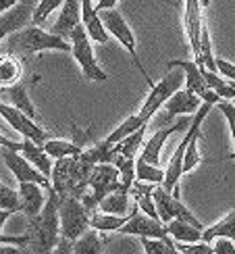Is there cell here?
<instances>
[{"instance_id": "obj_1", "label": "cell", "mask_w": 235, "mask_h": 254, "mask_svg": "<svg viewBox=\"0 0 235 254\" xmlns=\"http://www.w3.org/2000/svg\"><path fill=\"white\" fill-rule=\"evenodd\" d=\"M59 194L48 190V200L44 210L36 217H27L23 254H52L60 242V221H59Z\"/></svg>"}, {"instance_id": "obj_2", "label": "cell", "mask_w": 235, "mask_h": 254, "mask_svg": "<svg viewBox=\"0 0 235 254\" xmlns=\"http://www.w3.org/2000/svg\"><path fill=\"white\" fill-rule=\"evenodd\" d=\"M94 167L90 161L79 154V156H67V158H57L55 167H52V190L59 194V198L75 196L81 198L90 188V177Z\"/></svg>"}, {"instance_id": "obj_3", "label": "cell", "mask_w": 235, "mask_h": 254, "mask_svg": "<svg viewBox=\"0 0 235 254\" xmlns=\"http://www.w3.org/2000/svg\"><path fill=\"white\" fill-rule=\"evenodd\" d=\"M4 52L17 57H27L36 55V52L44 50H60V52H71V42L60 38L59 34L44 31L40 25H25L10 36L4 38Z\"/></svg>"}, {"instance_id": "obj_4", "label": "cell", "mask_w": 235, "mask_h": 254, "mask_svg": "<svg viewBox=\"0 0 235 254\" xmlns=\"http://www.w3.org/2000/svg\"><path fill=\"white\" fill-rule=\"evenodd\" d=\"M121 188V173L115 163H98L94 167L92 177H90V188L79 200L85 204V208L94 213L98 210L102 200L113 194L115 190Z\"/></svg>"}, {"instance_id": "obj_5", "label": "cell", "mask_w": 235, "mask_h": 254, "mask_svg": "<svg viewBox=\"0 0 235 254\" xmlns=\"http://www.w3.org/2000/svg\"><path fill=\"white\" fill-rule=\"evenodd\" d=\"M59 221H60V238L69 242L79 240L85 231L92 229V213L75 196H67L59 200Z\"/></svg>"}, {"instance_id": "obj_6", "label": "cell", "mask_w": 235, "mask_h": 254, "mask_svg": "<svg viewBox=\"0 0 235 254\" xmlns=\"http://www.w3.org/2000/svg\"><path fill=\"white\" fill-rule=\"evenodd\" d=\"M98 13H100V19H102V23H104L106 31H109V34H111L115 40H119V44H121L127 52H129V57L133 59L137 71H140L142 75H144V79H146V83H148V88H152V86H154V81H152V77H150V73L146 71L142 59L137 57V40H135V36H133L131 27L127 25L125 17L121 15V10L109 8V10H98Z\"/></svg>"}, {"instance_id": "obj_7", "label": "cell", "mask_w": 235, "mask_h": 254, "mask_svg": "<svg viewBox=\"0 0 235 254\" xmlns=\"http://www.w3.org/2000/svg\"><path fill=\"white\" fill-rule=\"evenodd\" d=\"M183 86H185V73H183V69H179V67L169 69L167 75L150 88V94H148V98L142 104V111L137 115H140L146 123H150L152 117L158 113V109H163L167 104V100L173 96L177 90L183 88Z\"/></svg>"}, {"instance_id": "obj_8", "label": "cell", "mask_w": 235, "mask_h": 254, "mask_svg": "<svg viewBox=\"0 0 235 254\" xmlns=\"http://www.w3.org/2000/svg\"><path fill=\"white\" fill-rule=\"evenodd\" d=\"M92 38L88 36L83 23L75 27V31L71 34V55L75 57V61L79 63V67L83 71V75L90 81H106L109 79V73H104L98 65V61L94 57V48H92Z\"/></svg>"}, {"instance_id": "obj_9", "label": "cell", "mask_w": 235, "mask_h": 254, "mask_svg": "<svg viewBox=\"0 0 235 254\" xmlns=\"http://www.w3.org/2000/svg\"><path fill=\"white\" fill-rule=\"evenodd\" d=\"M152 198H154V204H156V210H158V217H160V221H163L165 225L171 223L173 219H183V221H187V223L204 229V225H202L200 221L196 219V215L191 213V210L183 202H181L179 196H175L173 192L165 190L163 184L154 188Z\"/></svg>"}, {"instance_id": "obj_10", "label": "cell", "mask_w": 235, "mask_h": 254, "mask_svg": "<svg viewBox=\"0 0 235 254\" xmlns=\"http://www.w3.org/2000/svg\"><path fill=\"white\" fill-rule=\"evenodd\" d=\"M0 117H2L17 133H21L25 137V140H31L36 144H44L46 140H50V135L42 129V127L29 117V115H25L23 111H19L15 107H10V104L2 102L0 104Z\"/></svg>"}, {"instance_id": "obj_11", "label": "cell", "mask_w": 235, "mask_h": 254, "mask_svg": "<svg viewBox=\"0 0 235 254\" xmlns=\"http://www.w3.org/2000/svg\"><path fill=\"white\" fill-rule=\"evenodd\" d=\"M167 67H169V69H173V67L183 69V73H185V88H189L191 92H196L204 102H212V104L217 107V104L223 100L219 94L208 86L204 73H202L200 65H198L194 59H191V61H169Z\"/></svg>"}, {"instance_id": "obj_12", "label": "cell", "mask_w": 235, "mask_h": 254, "mask_svg": "<svg viewBox=\"0 0 235 254\" xmlns=\"http://www.w3.org/2000/svg\"><path fill=\"white\" fill-rule=\"evenodd\" d=\"M0 156L4 158L6 167L10 169V173H13V175L17 177V182H19V184L34 182V184L44 186L46 190H50V188H52V182H50V179H48L44 173H42L34 163H29L23 154H19V152H15V150H8V148H2V152H0Z\"/></svg>"}, {"instance_id": "obj_13", "label": "cell", "mask_w": 235, "mask_h": 254, "mask_svg": "<svg viewBox=\"0 0 235 254\" xmlns=\"http://www.w3.org/2000/svg\"><path fill=\"white\" fill-rule=\"evenodd\" d=\"M204 104L196 92H191L189 88H181L177 90L173 96H171L165 104V115L160 119L158 125H167L169 121H173L175 117H189V115H196L200 111V107Z\"/></svg>"}, {"instance_id": "obj_14", "label": "cell", "mask_w": 235, "mask_h": 254, "mask_svg": "<svg viewBox=\"0 0 235 254\" xmlns=\"http://www.w3.org/2000/svg\"><path fill=\"white\" fill-rule=\"evenodd\" d=\"M119 234L137 236V238H156V240H167L169 238L167 225L163 223V221L146 215V213H142V210H137V213L127 221V223L119 229Z\"/></svg>"}, {"instance_id": "obj_15", "label": "cell", "mask_w": 235, "mask_h": 254, "mask_svg": "<svg viewBox=\"0 0 235 254\" xmlns=\"http://www.w3.org/2000/svg\"><path fill=\"white\" fill-rule=\"evenodd\" d=\"M208 0H183L185 10H183V29L189 40L191 55L194 59H200V38H202V27H204V17H202V6Z\"/></svg>"}, {"instance_id": "obj_16", "label": "cell", "mask_w": 235, "mask_h": 254, "mask_svg": "<svg viewBox=\"0 0 235 254\" xmlns=\"http://www.w3.org/2000/svg\"><path fill=\"white\" fill-rule=\"evenodd\" d=\"M189 119L183 117V119H179L175 121V125H169V127H160V129H156L150 137L146 140L144 148H142V154L140 158H144L146 163H150V165H160V154H163V148H165V142L169 140L173 133L177 131H183L189 127Z\"/></svg>"}, {"instance_id": "obj_17", "label": "cell", "mask_w": 235, "mask_h": 254, "mask_svg": "<svg viewBox=\"0 0 235 254\" xmlns=\"http://www.w3.org/2000/svg\"><path fill=\"white\" fill-rule=\"evenodd\" d=\"M81 0H65L60 6V13L57 23L52 25V34H59L60 38L71 40V34L77 25H81Z\"/></svg>"}, {"instance_id": "obj_18", "label": "cell", "mask_w": 235, "mask_h": 254, "mask_svg": "<svg viewBox=\"0 0 235 254\" xmlns=\"http://www.w3.org/2000/svg\"><path fill=\"white\" fill-rule=\"evenodd\" d=\"M17 190L21 196V204H23V213L27 217H36L44 210L46 198H44V192H42V190H46L44 186L34 184V182H25V184H19Z\"/></svg>"}, {"instance_id": "obj_19", "label": "cell", "mask_w": 235, "mask_h": 254, "mask_svg": "<svg viewBox=\"0 0 235 254\" xmlns=\"http://www.w3.org/2000/svg\"><path fill=\"white\" fill-rule=\"evenodd\" d=\"M81 23L88 31V36L96 42H100V44H106L109 42V31H106L102 19H100V13L96 10L94 6V0H81Z\"/></svg>"}, {"instance_id": "obj_20", "label": "cell", "mask_w": 235, "mask_h": 254, "mask_svg": "<svg viewBox=\"0 0 235 254\" xmlns=\"http://www.w3.org/2000/svg\"><path fill=\"white\" fill-rule=\"evenodd\" d=\"M0 98H2V102L10 104V107L23 111L25 115H29L31 119L36 117V107H34V102L29 100L27 86H25L23 79H21L19 83H15V86H8V88L0 90Z\"/></svg>"}, {"instance_id": "obj_21", "label": "cell", "mask_w": 235, "mask_h": 254, "mask_svg": "<svg viewBox=\"0 0 235 254\" xmlns=\"http://www.w3.org/2000/svg\"><path fill=\"white\" fill-rule=\"evenodd\" d=\"M23 79V63L17 55H0V90L15 86Z\"/></svg>"}, {"instance_id": "obj_22", "label": "cell", "mask_w": 235, "mask_h": 254, "mask_svg": "<svg viewBox=\"0 0 235 254\" xmlns=\"http://www.w3.org/2000/svg\"><path fill=\"white\" fill-rule=\"evenodd\" d=\"M15 152H19V154H23L29 163H34L42 173H44L48 179H50V175H52V161H50V156L46 154V150L42 148L40 144H36V142H31V140H25V142H19V150H15Z\"/></svg>"}, {"instance_id": "obj_23", "label": "cell", "mask_w": 235, "mask_h": 254, "mask_svg": "<svg viewBox=\"0 0 235 254\" xmlns=\"http://www.w3.org/2000/svg\"><path fill=\"white\" fill-rule=\"evenodd\" d=\"M106 236L104 231H98V229H88L85 234L73 242V252L75 254H102L104 252V246H106Z\"/></svg>"}, {"instance_id": "obj_24", "label": "cell", "mask_w": 235, "mask_h": 254, "mask_svg": "<svg viewBox=\"0 0 235 254\" xmlns=\"http://www.w3.org/2000/svg\"><path fill=\"white\" fill-rule=\"evenodd\" d=\"M217 238H227L235 242V208L229 210L223 219H219L217 223H212L210 227H204V231H202V240L204 242L212 244Z\"/></svg>"}, {"instance_id": "obj_25", "label": "cell", "mask_w": 235, "mask_h": 254, "mask_svg": "<svg viewBox=\"0 0 235 254\" xmlns=\"http://www.w3.org/2000/svg\"><path fill=\"white\" fill-rule=\"evenodd\" d=\"M167 231L175 242H200L204 229L191 225L183 219H173L171 223H167Z\"/></svg>"}, {"instance_id": "obj_26", "label": "cell", "mask_w": 235, "mask_h": 254, "mask_svg": "<svg viewBox=\"0 0 235 254\" xmlns=\"http://www.w3.org/2000/svg\"><path fill=\"white\" fill-rule=\"evenodd\" d=\"M42 148L46 150L50 158H67V156H79L83 152V148L77 146L75 142H67V140H55L50 137L42 144Z\"/></svg>"}, {"instance_id": "obj_27", "label": "cell", "mask_w": 235, "mask_h": 254, "mask_svg": "<svg viewBox=\"0 0 235 254\" xmlns=\"http://www.w3.org/2000/svg\"><path fill=\"white\" fill-rule=\"evenodd\" d=\"M148 123L140 117V115H131V117H127L119 127H117V129L109 135V137H106V140H102L106 146H115L117 142H121V140H125V137L127 135H131L133 131H137V129H142V127H146Z\"/></svg>"}, {"instance_id": "obj_28", "label": "cell", "mask_w": 235, "mask_h": 254, "mask_svg": "<svg viewBox=\"0 0 235 254\" xmlns=\"http://www.w3.org/2000/svg\"><path fill=\"white\" fill-rule=\"evenodd\" d=\"M131 217H117V215H109L102 213V210H94L92 213V227L104 231V234H111V231H119Z\"/></svg>"}, {"instance_id": "obj_29", "label": "cell", "mask_w": 235, "mask_h": 254, "mask_svg": "<svg viewBox=\"0 0 235 254\" xmlns=\"http://www.w3.org/2000/svg\"><path fill=\"white\" fill-rule=\"evenodd\" d=\"M135 179L137 182H146V184H156L160 186L165 182V171L160 169L158 165H150L146 163L144 158L137 156V163H135Z\"/></svg>"}, {"instance_id": "obj_30", "label": "cell", "mask_w": 235, "mask_h": 254, "mask_svg": "<svg viewBox=\"0 0 235 254\" xmlns=\"http://www.w3.org/2000/svg\"><path fill=\"white\" fill-rule=\"evenodd\" d=\"M148 127V125H146ZM146 127H142V129L133 131L131 135H127L125 140L117 142L113 146V152L115 154H123V156H129V158H135L137 156V150H140V146L144 142V135H146Z\"/></svg>"}, {"instance_id": "obj_31", "label": "cell", "mask_w": 235, "mask_h": 254, "mask_svg": "<svg viewBox=\"0 0 235 254\" xmlns=\"http://www.w3.org/2000/svg\"><path fill=\"white\" fill-rule=\"evenodd\" d=\"M113 163L117 165V169H119V173H121V190L129 192L133 182H135V163H137V158H129V156H123V154H115Z\"/></svg>"}, {"instance_id": "obj_32", "label": "cell", "mask_w": 235, "mask_h": 254, "mask_svg": "<svg viewBox=\"0 0 235 254\" xmlns=\"http://www.w3.org/2000/svg\"><path fill=\"white\" fill-rule=\"evenodd\" d=\"M140 240L146 254H181L175 246V240L171 236L167 240H156V238H140Z\"/></svg>"}, {"instance_id": "obj_33", "label": "cell", "mask_w": 235, "mask_h": 254, "mask_svg": "<svg viewBox=\"0 0 235 254\" xmlns=\"http://www.w3.org/2000/svg\"><path fill=\"white\" fill-rule=\"evenodd\" d=\"M0 208L10 210V213H23V204H21L19 190H13L8 186L0 188Z\"/></svg>"}, {"instance_id": "obj_34", "label": "cell", "mask_w": 235, "mask_h": 254, "mask_svg": "<svg viewBox=\"0 0 235 254\" xmlns=\"http://www.w3.org/2000/svg\"><path fill=\"white\" fill-rule=\"evenodd\" d=\"M65 0H40L36 10H34V19H31V25H42L44 21L50 17L52 10H57L59 6H62Z\"/></svg>"}, {"instance_id": "obj_35", "label": "cell", "mask_w": 235, "mask_h": 254, "mask_svg": "<svg viewBox=\"0 0 235 254\" xmlns=\"http://www.w3.org/2000/svg\"><path fill=\"white\" fill-rule=\"evenodd\" d=\"M175 246L181 254H217L215 252V246L210 242H175Z\"/></svg>"}, {"instance_id": "obj_36", "label": "cell", "mask_w": 235, "mask_h": 254, "mask_svg": "<svg viewBox=\"0 0 235 254\" xmlns=\"http://www.w3.org/2000/svg\"><path fill=\"white\" fill-rule=\"evenodd\" d=\"M217 109L223 113V117L227 119V125H229V131H231V140H233V152L229 158H235V102L231 100H221L217 104Z\"/></svg>"}, {"instance_id": "obj_37", "label": "cell", "mask_w": 235, "mask_h": 254, "mask_svg": "<svg viewBox=\"0 0 235 254\" xmlns=\"http://www.w3.org/2000/svg\"><path fill=\"white\" fill-rule=\"evenodd\" d=\"M215 246V252L217 254H235V242L233 240H227V238H217L212 242Z\"/></svg>"}, {"instance_id": "obj_38", "label": "cell", "mask_w": 235, "mask_h": 254, "mask_svg": "<svg viewBox=\"0 0 235 254\" xmlns=\"http://www.w3.org/2000/svg\"><path fill=\"white\" fill-rule=\"evenodd\" d=\"M217 71H219L225 79L235 81V65H233V63H229V61H225V59H217Z\"/></svg>"}, {"instance_id": "obj_39", "label": "cell", "mask_w": 235, "mask_h": 254, "mask_svg": "<svg viewBox=\"0 0 235 254\" xmlns=\"http://www.w3.org/2000/svg\"><path fill=\"white\" fill-rule=\"evenodd\" d=\"M52 254H75V252H73V242L60 238V242L57 244V248H55V252H52Z\"/></svg>"}, {"instance_id": "obj_40", "label": "cell", "mask_w": 235, "mask_h": 254, "mask_svg": "<svg viewBox=\"0 0 235 254\" xmlns=\"http://www.w3.org/2000/svg\"><path fill=\"white\" fill-rule=\"evenodd\" d=\"M119 0H96V10H109V8H115Z\"/></svg>"}, {"instance_id": "obj_41", "label": "cell", "mask_w": 235, "mask_h": 254, "mask_svg": "<svg viewBox=\"0 0 235 254\" xmlns=\"http://www.w3.org/2000/svg\"><path fill=\"white\" fill-rule=\"evenodd\" d=\"M0 148H8V150H19V142H13L0 133Z\"/></svg>"}, {"instance_id": "obj_42", "label": "cell", "mask_w": 235, "mask_h": 254, "mask_svg": "<svg viewBox=\"0 0 235 254\" xmlns=\"http://www.w3.org/2000/svg\"><path fill=\"white\" fill-rule=\"evenodd\" d=\"M0 254H23V250L13 244H0Z\"/></svg>"}, {"instance_id": "obj_43", "label": "cell", "mask_w": 235, "mask_h": 254, "mask_svg": "<svg viewBox=\"0 0 235 254\" xmlns=\"http://www.w3.org/2000/svg\"><path fill=\"white\" fill-rule=\"evenodd\" d=\"M17 4H19V0H0V15H4L6 10H10Z\"/></svg>"}, {"instance_id": "obj_44", "label": "cell", "mask_w": 235, "mask_h": 254, "mask_svg": "<svg viewBox=\"0 0 235 254\" xmlns=\"http://www.w3.org/2000/svg\"><path fill=\"white\" fill-rule=\"evenodd\" d=\"M10 215H15V213H10V210H4V208H0V234H2V227H4L6 219H8Z\"/></svg>"}, {"instance_id": "obj_45", "label": "cell", "mask_w": 235, "mask_h": 254, "mask_svg": "<svg viewBox=\"0 0 235 254\" xmlns=\"http://www.w3.org/2000/svg\"><path fill=\"white\" fill-rule=\"evenodd\" d=\"M0 188H2V182H0Z\"/></svg>"}]
</instances>
